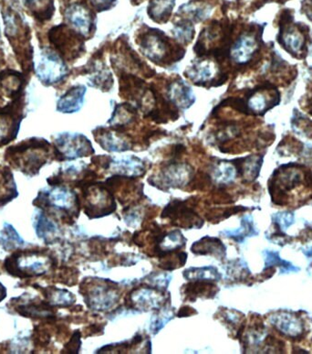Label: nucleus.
I'll return each instance as SVG.
<instances>
[{
	"mask_svg": "<svg viewBox=\"0 0 312 354\" xmlns=\"http://www.w3.org/2000/svg\"><path fill=\"white\" fill-rule=\"evenodd\" d=\"M22 79L15 72H5L0 75V87L8 95H16L19 93L22 86Z\"/></svg>",
	"mask_w": 312,
	"mask_h": 354,
	"instance_id": "24",
	"label": "nucleus"
},
{
	"mask_svg": "<svg viewBox=\"0 0 312 354\" xmlns=\"http://www.w3.org/2000/svg\"><path fill=\"white\" fill-rule=\"evenodd\" d=\"M57 156L61 160H75L93 153L92 144L85 136L64 133L55 140Z\"/></svg>",
	"mask_w": 312,
	"mask_h": 354,
	"instance_id": "6",
	"label": "nucleus"
},
{
	"mask_svg": "<svg viewBox=\"0 0 312 354\" xmlns=\"http://www.w3.org/2000/svg\"><path fill=\"white\" fill-rule=\"evenodd\" d=\"M19 122L18 115L14 113V104L0 109V147L15 138Z\"/></svg>",
	"mask_w": 312,
	"mask_h": 354,
	"instance_id": "10",
	"label": "nucleus"
},
{
	"mask_svg": "<svg viewBox=\"0 0 312 354\" xmlns=\"http://www.w3.org/2000/svg\"><path fill=\"white\" fill-rule=\"evenodd\" d=\"M135 115V107L130 106V104H119L118 106H116L109 123L112 124L113 129H117V127L121 129L126 124L132 123Z\"/></svg>",
	"mask_w": 312,
	"mask_h": 354,
	"instance_id": "22",
	"label": "nucleus"
},
{
	"mask_svg": "<svg viewBox=\"0 0 312 354\" xmlns=\"http://www.w3.org/2000/svg\"><path fill=\"white\" fill-rule=\"evenodd\" d=\"M293 223V215L291 214H282L277 215V223L280 228L286 229Z\"/></svg>",
	"mask_w": 312,
	"mask_h": 354,
	"instance_id": "32",
	"label": "nucleus"
},
{
	"mask_svg": "<svg viewBox=\"0 0 312 354\" xmlns=\"http://www.w3.org/2000/svg\"><path fill=\"white\" fill-rule=\"evenodd\" d=\"M283 46L289 50V53H298L303 49L305 44L304 36L302 32L296 29H288L282 32V35Z\"/></svg>",
	"mask_w": 312,
	"mask_h": 354,
	"instance_id": "23",
	"label": "nucleus"
},
{
	"mask_svg": "<svg viewBox=\"0 0 312 354\" xmlns=\"http://www.w3.org/2000/svg\"><path fill=\"white\" fill-rule=\"evenodd\" d=\"M246 107L254 114L266 112L269 109L268 96L261 91H255L249 96Z\"/></svg>",
	"mask_w": 312,
	"mask_h": 354,
	"instance_id": "27",
	"label": "nucleus"
},
{
	"mask_svg": "<svg viewBox=\"0 0 312 354\" xmlns=\"http://www.w3.org/2000/svg\"><path fill=\"white\" fill-rule=\"evenodd\" d=\"M139 46L146 58L158 64L178 62L183 58L184 53L181 48L175 49L166 34L157 30L142 34Z\"/></svg>",
	"mask_w": 312,
	"mask_h": 354,
	"instance_id": "3",
	"label": "nucleus"
},
{
	"mask_svg": "<svg viewBox=\"0 0 312 354\" xmlns=\"http://www.w3.org/2000/svg\"><path fill=\"white\" fill-rule=\"evenodd\" d=\"M237 174V167L229 162H222L218 165L215 176L220 181L223 183H228L233 180Z\"/></svg>",
	"mask_w": 312,
	"mask_h": 354,
	"instance_id": "30",
	"label": "nucleus"
},
{
	"mask_svg": "<svg viewBox=\"0 0 312 354\" xmlns=\"http://www.w3.org/2000/svg\"><path fill=\"white\" fill-rule=\"evenodd\" d=\"M28 10L39 21H45L52 18L54 7L53 0H24Z\"/></svg>",
	"mask_w": 312,
	"mask_h": 354,
	"instance_id": "18",
	"label": "nucleus"
},
{
	"mask_svg": "<svg viewBox=\"0 0 312 354\" xmlns=\"http://www.w3.org/2000/svg\"><path fill=\"white\" fill-rule=\"evenodd\" d=\"M65 19L73 30L85 38L92 32L95 22L89 8L81 3L70 5L65 10Z\"/></svg>",
	"mask_w": 312,
	"mask_h": 354,
	"instance_id": "7",
	"label": "nucleus"
},
{
	"mask_svg": "<svg viewBox=\"0 0 312 354\" xmlns=\"http://www.w3.org/2000/svg\"><path fill=\"white\" fill-rule=\"evenodd\" d=\"M311 53H312V46H311Z\"/></svg>",
	"mask_w": 312,
	"mask_h": 354,
	"instance_id": "36",
	"label": "nucleus"
},
{
	"mask_svg": "<svg viewBox=\"0 0 312 354\" xmlns=\"http://www.w3.org/2000/svg\"><path fill=\"white\" fill-rule=\"evenodd\" d=\"M167 95L173 106L186 110L193 106L195 97L191 87L187 86L183 80H177L169 84Z\"/></svg>",
	"mask_w": 312,
	"mask_h": 354,
	"instance_id": "11",
	"label": "nucleus"
},
{
	"mask_svg": "<svg viewBox=\"0 0 312 354\" xmlns=\"http://www.w3.org/2000/svg\"><path fill=\"white\" fill-rule=\"evenodd\" d=\"M36 231L39 237L46 240L50 234L55 232V225L44 214H41L39 218L38 223H37Z\"/></svg>",
	"mask_w": 312,
	"mask_h": 354,
	"instance_id": "31",
	"label": "nucleus"
},
{
	"mask_svg": "<svg viewBox=\"0 0 312 354\" xmlns=\"http://www.w3.org/2000/svg\"><path fill=\"white\" fill-rule=\"evenodd\" d=\"M272 324L277 330L286 336L298 337L302 333V325L296 317L288 313L277 314L271 317Z\"/></svg>",
	"mask_w": 312,
	"mask_h": 354,
	"instance_id": "14",
	"label": "nucleus"
},
{
	"mask_svg": "<svg viewBox=\"0 0 312 354\" xmlns=\"http://www.w3.org/2000/svg\"><path fill=\"white\" fill-rule=\"evenodd\" d=\"M243 161L240 168L237 166V169H241L242 174H245L246 178H251V180L256 178L259 174L262 160L260 158L249 157L244 158Z\"/></svg>",
	"mask_w": 312,
	"mask_h": 354,
	"instance_id": "29",
	"label": "nucleus"
},
{
	"mask_svg": "<svg viewBox=\"0 0 312 354\" xmlns=\"http://www.w3.org/2000/svg\"><path fill=\"white\" fill-rule=\"evenodd\" d=\"M93 86L104 91L109 90L113 84L112 75L107 69H96L90 77Z\"/></svg>",
	"mask_w": 312,
	"mask_h": 354,
	"instance_id": "28",
	"label": "nucleus"
},
{
	"mask_svg": "<svg viewBox=\"0 0 312 354\" xmlns=\"http://www.w3.org/2000/svg\"><path fill=\"white\" fill-rule=\"evenodd\" d=\"M35 73L46 86L61 83L68 75V68L61 56L50 48H44L36 59Z\"/></svg>",
	"mask_w": 312,
	"mask_h": 354,
	"instance_id": "4",
	"label": "nucleus"
},
{
	"mask_svg": "<svg viewBox=\"0 0 312 354\" xmlns=\"http://www.w3.org/2000/svg\"><path fill=\"white\" fill-rule=\"evenodd\" d=\"M108 166L113 167L120 174L133 175V176H138L144 171L143 163L136 158L112 160Z\"/></svg>",
	"mask_w": 312,
	"mask_h": 354,
	"instance_id": "20",
	"label": "nucleus"
},
{
	"mask_svg": "<svg viewBox=\"0 0 312 354\" xmlns=\"http://www.w3.org/2000/svg\"><path fill=\"white\" fill-rule=\"evenodd\" d=\"M175 0H151L148 6V15L156 22H166L171 16Z\"/></svg>",
	"mask_w": 312,
	"mask_h": 354,
	"instance_id": "16",
	"label": "nucleus"
},
{
	"mask_svg": "<svg viewBox=\"0 0 312 354\" xmlns=\"http://www.w3.org/2000/svg\"><path fill=\"white\" fill-rule=\"evenodd\" d=\"M90 2L97 10H104L113 4V0H90Z\"/></svg>",
	"mask_w": 312,
	"mask_h": 354,
	"instance_id": "33",
	"label": "nucleus"
},
{
	"mask_svg": "<svg viewBox=\"0 0 312 354\" xmlns=\"http://www.w3.org/2000/svg\"><path fill=\"white\" fill-rule=\"evenodd\" d=\"M17 195L15 181L10 169H0V205L10 202Z\"/></svg>",
	"mask_w": 312,
	"mask_h": 354,
	"instance_id": "17",
	"label": "nucleus"
},
{
	"mask_svg": "<svg viewBox=\"0 0 312 354\" xmlns=\"http://www.w3.org/2000/svg\"><path fill=\"white\" fill-rule=\"evenodd\" d=\"M211 11L208 6L200 3H189L180 8L179 13L187 17L186 21L199 22L208 18Z\"/></svg>",
	"mask_w": 312,
	"mask_h": 354,
	"instance_id": "21",
	"label": "nucleus"
},
{
	"mask_svg": "<svg viewBox=\"0 0 312 354\" xmlns=\"http://www.w3.org/2000/svg\"><path fill=\"white\" fill-rule=\"evenodd\" d=\"M49 38L54 47L61 53L59 55L67 59L77 58L84 50V37L66 25L54 27L50 31Z\"/></svg>",
	"mask_w": 312,
	"mask_h": 354,
	"instance_id": "5",
	"label": "nucleus"
},
{
	"mask_svg": "<svg viewBox=\"0 0 312 354\" xmlns=\"http://www.w3.org/2000/svg\"><path fill=\"white\" fill-rule=\"evenodd\" d=\"M257 49L259 44L255 36L245 33L235 41L233 46L229 50V55L235 64L244 65L251 62Z\"/></svg>",
	"mask_w": 312,
	"mask_h": 354,
	"instance_id": "9",
	"label": "nucleus"
},
{
	"mask_svg": "<svg viewBox=\"0 0 312 354\" xmlns=\"http://www.w3.org/2000/svg\"><path fill=\"white\" fill-rule=\"evenodd\" d=\"M186 77L197 86L214 84L215 79L220 77V67L211 59H199L184 72Z\"/></svg>",
	"mask_w": 312,
	"mask_h": 354,
	"instance_id": "8",
	"label": "nucleus"
},
{
	"mask_svg": "<svg viewBox=\"0 0 312 354\" xmlns=\"http://www.w3.org/2000/svg\"><path fill=\"white\" fill-rule=\"evenodd\" d=\"M44 296L48 299V304L54 306H69L73 303L70 293L65 290H56V288H45Z\"/></svg>",
	"mask_w": 312,
	"mask_h": 354,
	"instance_id": "26",
	"label": "nucleus"
},
{
	"mask_svg": "<svg viewBox=\"0 0 312 354\" xmlns=\"http://www.w3.org/2000/svg\"><path fill=\"white\" fill-rule=\"evenodd\" d=\"M6 295H7V290H6V288L0 284V301L5 299Z\"/></svg>",
	"mask_w": 312,
	"mask_h": 354,
	"instance_id": "34",
	"label": "nucleus"
},
{
	"mask_svg": "<svg viewBox=\"0 0 312 354\" xmlns=\"http://www.w3.org/2000/svg\"><path fill=\"white\" fill-rule=\"evenodd\" d=\"M50 144L44 140L32 138L8 149L6 158L13 167L27 175L38 174L49 158Z\"/></svg>",
	"mask_w": 312,
	"mask_h": 354,
	"instance_id": "1",
	"label": "nucleus"
},
{
	"mask_svg": "<svg viewBox=\"0 0 312 354\" xmlns=\"http://www.w3.org/2000/svg\"><path fill=\"white\" fill-rule=\"evenodd\" d=\"M307 14H308V16L310 17V19H312V2H311V4L308 5Z\"/></svg>",
	"mask_w": 312,
	"mask_h": 354,
	"instance_id": "35",
	"label": "nucleus"
},
{
	"mask_svg": "<svg viewBox=\"0 0 312 354\" xmlns=\"http://www.w3.org/2000/svg\"><path fill=\"white\" fill-rule=\"evenodd\" d=\"M191 174V169L184 164H172L164 171V180L168 181L169 185L178 187L186 183Z\"/></svg>",
	"mask_w": 312,
	"mask_h": 354,
	"instance_id": "19",
	"label": "nucleus"
},
{
	"mask_svg": "<svg viewBox=\"0 0 312 354\" xmlns=\"http://www.w3.org/2000/svg\"><path fill=\"white\" fill-rule=\"evenodd\" d=\"M173 35L179 44H188L192 41L195 35L194 26L191 21H183L175 25L173 29Z\"/></svg>",
	"mask_w": 312,
	"mask_h": 354,
	"instance_id": "25",
	"label": "nucleus"
},
{
	"mask_svg": "<svg viewBox=\"0 0 312 354\" xmlns=\"http://www.w3.org/2000/svg\"><path fill=\"white\" fill-rule=\"evenodd\" d=\"M97 131L98 134L95 135L96 140L105 150L123 152L130 149V141L115 130L97 129Z\"/></svg>",
	"mask_w": 312,
	"mask_h": 354,
	"instance_id": "13",
	"label": "nucleus"
},
{
	"mask_svg": "<svg viewBox=\"0 0 312 354\" xmlns=\"http://www.w3.org/2000/svg\"><path fill=\"white\" fill-rule=\"evenodd\" d=\"M86 87L75 86L68 90L57 103V110L64 114H72L78 112L84 103Z\"/></svg>",
	"mask_w": 312,
	"mask_h": 354,
	"instance_id": "12",
	"label": "nucleus"
},
{
	"mask_svg": "<svg viewBox=\"0 0 312 354\" xmlns=\"http://www.w3.org/2000/svg\"><path fill=\"white\" fill-rule=\"evenodd\" d=\"M16 310L21 316L28 317V318L43 319L53 317L52 308L47 302L30 301L25 303V304L19 305L16 308Z\"/></svg>",
	"mask_w": 312,
	"mask_h": 354,
	"instance_id": "15",
	"label": "nucleus"
},
{
	"mask_svg": "<svg viewBox=\"0 0 312 354\" xmlns=\"http://www.w3.org/2000/svg\"><path fill=\"white\" fill-rule=\"evenodd\" d=\"M52 264V259L43 252L25 250L17 252L6 259L5 268L13 277L28 279L47 273Z\"/></svg>",
	"mask_w": 312,
	"mask_h": 354,
	"instance_id": "2",
	"label": "nucleus"
}]
</instances>
